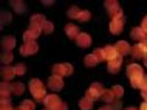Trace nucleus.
<instances>
[{
	"label": "nucleus",
	"instance_id": "37998d69",
	"mask_svg": "<svg viewBox=\"0 0 147 110\" xmlns=\"http://www.w3.org/2000/svg\"><path fill=\"white\" fill-rule=\"evenodd\" d=\"M141 96L144 98V101H147V88H146V90H142V92H141Z\"/></svg>",
	"mask_w": 147,
	"mask_h": 110
},
{
	"label": "nucleus",
	"instance_id": "a18cd8bd",
	"mask_svg": "<svg viewBox=\"0 0 147 110\" xmlns=\"http://www.w3.org/2000/svg\"><path fill=\"white\" fill-rule=\"evenodd\" d=\"M125 110H138V109H136V107H127Z\"/></svg>",
	"mask_w": 147,
	"mask_h": 110
},
{
	"label": "nucleus",
	"instance_id": "2eb2a0df",
	"mask_svg": "<svg viewBox=\"0 0 147 110\" xmlns=\"http://www.w3.org/2000/svg\"><path fill=\"white\" fill-rule=\"evenodd\" d=\"M14 76H16L14 67H9V65L2 67V79H3V82H9Z\"/></svg>",
	"mask_w": 147,
	"mask_h": 110
},
{
	"label": "nucleus",
	"instance_id": "c756f323",
	"mask_svg": "<svg viewBox=\"0 0 147 110\" xmlns=\"http://www.w3.org/2000/svg\"><path fill=\"white\" fill-rule=\"evenodd\" d=\"M79 14H81V9L78 6H71L68 9V16L71 19H79Z\"/></svg>",
	"mask_w": 147,
	"mask_h": 110
},
{
	"label": "nucleus",
	"instance_id": "a211bd4d",
	"mask_svg": "<svg viewBox=\"0 0 147 110\" xmlns=\"http://www.w3.org/2000/svg\"><path fill=\"white\" fill-rule=\"evenodd\" d=\"M65 33H67V36H68L70 39H78V36L81 34V31H79V28L76 25L68 23V25L65 26Z\"/></svg>",
	"mask_w": 147,
	"mask_h": 110
},
{
	"label": "nucleus",
	"instance_id": "f03ea898",
	"mask_svg": "<svg viewBox=\"0 0 147 110\" xmlns=\"http://www.w3.org/2000/svg\"><path fill=\"white\" fill-rule=\"evenodd\" d=\"M104 92H105V88L102 87V84H99V82H94V84H91L90 85V88L87 90V95L85 96H88L90 99H101L102 95H104Z\"/></svg>",
	"mask_w": 147,
	"mask_h": 110
},
{
	"label": "nucleus",
	"instance_id": "412c9836",
	"mask_svg": "<svg viewBox=\"0 0 147 110\" xmlns=\"http://www.w3.org/2000/svg\"><path fill=\"white\" fill-rule=\"evenodd\" d=\"M79 109L81 110H91L93 109V99H90L88 96H84L79 101Z\"/></svg>",
	"mask_w": 147,
	"mask_h": 110
},
{
	"label": "nucleus",
	"instance_id": "9b49d317",
	"mask_svg": "<svg viewBox=\"0 0 147 110\" xmlns=\"http://www.w3.org/2000/svg\"><path fill=\"white\" fill-rule=\"evenodd\" d=\"M61 103H62V101L59 99L57 95H48V96L45 98V99H43V104H45V107L50 109V110H54Z\"/></svg>",
	"mask_w": 147,
	"mask_h": 110
},
{
	"label": "nucleus",
	"instance_id": "f8f14e48",
	"mask_svg": "<svg viewBox=\"0 0 147 110\" xmlns=\"http://www.w3.org/2000/svg\"><path fill=\"white\" fill-rule=\"evenodd\" d=\"M130 36H132L133 40H136V42H144L147 40V34L144 33V30L141 28V26H136V28H133L132 30V33H130Z\"/></svg>",
	"mask_w": 147,
	"mask_h": 110
},
{
	"label": "nucleus",
	"instance_id": "e433bc0d",
	"mask_svg": "<svg viewBox=\"0 0 147 110\" xmlns=\"http://www.w3.org/2000/svg\"><path fill=\"white\" fill-rule=\"evenodd\" d=\"M140 88H141V90H146V88H147V74H146V76H142V79H141V85H140Z\"/></svg>",
	"mask_w": 147,
	"mask_h": 110
},
{
	"label": "nucleus",
	"instance_id": "a19ab883",
	"mask_svg": "<svg viewBox=\"0 0 147 110\" xmlns=\"http://www.w3.org/2000/svg\"><path fill=\"white\" fill-rule=\"evenodd\" d=\"M141 48H142V51L146 53V56H147V40H144V42H141Z\"/></svg>",
	"mask_w": 147,
	"mask_h": 110
},
{
	"label": "nucleus",
	"instance_id": "ddd939ff",
	"mask_svg": "<svg viewBox=\"0 0 147 110\" xmlns=\"http://www.w3.org/2000/svg\"><path fill=\"white\" fill-rule=\"evenodd\" d=\"M115 48H116V51H118L119 56H125V54H130V53H132V47H130L129 44H127L125 40L116 42Z\"/></svg>",
	"mask_w": 147,
	"mask_h": 110
},
{
	"label": "nucleus",
	"instance_id": "58836bf2",
	"mask_svg": "<svg viewBox=\"0 0 147 110\" xmlns=\"http://www.w3.org/2000/svg\"><path fill=\"white\" fill-rule=\"evenodd\" d=\"M141 28L144 30V33L147 34V16H146L144 19H142V23H141Z\"/></svg>",
	"mask_w": 147,
	"mask_h": 110
},
{
	"label": "nucleus",
	"instance_id": "9d476101",
	"mask_svg": "<svg viewBox=\"0 0 147 110\" xmlns=\"http://www.w3.org/2000/svg\"><path fill=\"white\" fill-rule=\"evenodd\" d=\"M102 53H104V59L107 62H110V61H113V59H116L119 54L116 51V48H115V45H107L102 48Z\"/></svg>",
	"mask_w": 147,
	"mask_h": 110
},
{
	"label": "nucleus",
	"instance_id": "c85d7f7f",
	"mask_svg": "<svg viewBox=\"0 0 147 110\" xmlns=\"http://www.w3.org/2000/svg\"><path fill=\"white\" fill-rule=\"evenodd\" d=\"M11 5H13V8L17 11V13H25L26 11V6H25L23 2H11Z\"/></svg>",
	"mask_w": 147,
	"mask_h": 110
},
{
	"label": "nucleus",
	"instance_id": "423d86ee",
	"mask_svg": "<svg viewBox=\"0 0 147 110\" xmlns=\"http://www.w3.org/2000/svg\"><path fill=\"white\" fill-rule=\"evenodd\" d=\"M40 33H42L40 28H36V26L30 25V28L23 33V40H25V42H34L36 39L40 36Z\"/></svg>",
	"mask_w": 147,
	"mask_h": 110
},
{
	"label": "nucleus",
	"instance_id": "4c0bfd02",
	"mask_svg": "<svg viewBox=\"0 0 147 110\" xmlns=\"http://www.w3.org/2000/svg\"><path fill=\"white\" fill-rule=\"evenodd\" d=\"M2 16H3V19H2V25H5V23H6L8 20L11 22V16H8V13H5V11H3Z\"/></svg>",
	"mask_w": 147,
	"mask_h": 110
},
{
	"label": "nucleus",
	"instance_id": "ea45409f",
	"mask_svg": "<svg viewBox=\"0 0 147 110\" xmlns=\"http://www.w3.org/2000/svg\"><path fill=\"white\" fill-rule=\"evenodd\" d=\"M54 110H68V107H67V104H65V103H61Z\"/></svg>",
	"mask_w": 147,
	"mask_h": 110
},
{
	"label": "nucleus",
	"instance_id": "cd10ccee",
	"mask_svg": "<svg viewBox=\"0 0 147 110\" xmlns=\"http://www.w3.org/2000/svg\"><path fill=\"white\" fill-rule=\"evenodd\" d=\"M112 92H113V95L116 99H121L122 95H124V88L121 87V85H113L112 87Z\"/></svg>",
	"mask_w": 147,
	"mask_h": 110
},
{
	"label": "nucleus",
	"instance_id": "4be33fe9",
	"mask_svg": "<svg viewBox=\"0 0 147 110\" xmlns=\"http://www.w3.org/2000/svg\"><path fill=\"white\" fill-rule=\"evenodd\" d=\"M0 90H2V98H9V95L13 93V87L9 82H2Z\"/></svg>",
	"mask_w": 147,
	"mask_h": 110
},
{
	"label": "nucleus",
	"instance_id": "0eeeda50",
	"mask_svg": "<svg viewBox=\"0 0 147 110\" xmlns=\"http://www.w3.org/2000/svg\"><path fill=\"white\" fill-rule=\"evenodd\" d=\"M37 50H39V45L36 42H25L20 47V54L22 56H31V54L37 53Z\"/></svg>",
	"mask_w": 147,
	"mask_h": 110
},
{
	"label": "nucleus",
	"instance_id": "6ab92c4d",
	"mask_svg": "<svg viewBox=\"0 0 147 110\" xmlns=\"http://www.w3.org/2000/svg\"><path fill=\"white\" fill-rule=\"evenodd\" d=\"M2 47H3V50H6V51H11V50L16 47V39L13 36H5L2 39Z\"/></svg>",
	"mask_w": 147,
	"mask_h": 110
},
{
	"label": "nucleus",
	"instance_id": "8fccbe9b",
	"mask_svg": "<svg viewBox=\"0 0 147 110\" xmlns=\"http://www.w3.org/2000/svg\"><path fill=\"white\" fill-rule=\"evenodd\" d=\"M19 110H20V109H19Z\"/></svg>",
	"mask_w": 147,
	"mask_h": 110
},
{
	"label": "nucleus",
	"instance_id": "1a4fd4ad",
	"mask_svg": "<svg viewBox=\"0 0 147 110\" xmlns=\"http://www.w3.org/2000/svg\"><path fill=\"white\" fill-rule=\"evenodd\" d=\"M48 87L53 90V92H59V90H62L63 87V81L61 76H56V74H53V76L48 79Z\"/></svg>",
	"mask_w": 147,
	"mask_h": 110
},
{
	"label": "nucleus",
	"instance_id": "aec40b11",
	"mask_svg": "<svg viewBox=\"0 0 147 110\" xmlns=\"http://www.w3.org/2000/svg\"><path fill=\"white\" fill-rule=\"evenodd\" d=\"M130 56H132L133 59H144L146 57V53L142 51V48H141V45L140 44H136L132 48V53H130Z\"/></svg>",
	"mask_w": 147,
	"mask_h": 110
},
{
	"label": "nucleus",
	"instance_id": "f704fd0d",
	"mask_svg": "<svg viewBox=\"0 0 147 110\" xmlns=\"http://www.w3.org/2000/svg\"><path fill=\"white\" fill-rule=\"evenodd\" d=\"M11 107V99L9 98H2V109Z\"/></svg>",
	"mask_w": 147,
	"mask_h": 110
},
{
	"label": "nucleus",
	"instance_id": "2f4dec72",
	"mask_svg": "<svg viewBox=\"0 0 147 110\" xmlns=\"http://www.w3.org/2000/svg\"><path fill=\"white\" fill-rule=\"evenodd\" d=\"M90 17H91V13H90V11H81V14H79V20H81V22L90 20Z\"/></svg>",
	"mask_w": 147,
	"mask_h": 110
},
{
	"label": "nucleus",
	"instance_id": "a878e982",
	"mask_svg": "<svg viewBox=\"0 0 147 110\" xmlns=\"http://www.w3.org/2000/svg\"><path fill=\"white\" fill-rule=\"evenodd\" d=\"M2 62L5 65H8V64H11V61H13V53L11 51H6V50H3V53H2Z\"/></svg>",
	"mask_w": 147,
	"mask_h": 110
},
{
	"label": "nucleus",
	"instance_id": "7ed1b4c3",
	"mask_svg": "<svg viewBox=\"0 0 147 110\" xmlns=\"http://www.w3.org/2000/svg\"><path fill=\"white\" fill-rule=\"evenodd\" d=\"M71 73H73L71 64H56L53 67V74H56V76H71Z\"/></svg>",
	"mask_w": 147,
	"mask_h": 110
},
{
	"label": "nucleus",
	"instance_id": "b1692460",
	"mask_svg": "<svg viewBox=\"0 0 147 110\" xmlns=\"http://www.w3.org/2000/svg\"><path fill=\"white\" fill-rule=\"evenodd\" d=\"M84 64H85L87 67H96V64H99V62H98V59L94 57V54L91 53V54H87V56H85Z\"/></svg>",
	"mask_w": 147,
	"mask_h": 110
},
{
	"label": "nucleus",
	"instance_id": "473e14b6",
	"mask_svg": "<svg viewBox=\"0 0 147 110\" xmlns=\"http://www.w3.org/2000/svg\"><path fill=\"white\" fill-rule=\"evenodd\" d=\"M93 54H94V57L98 59V62L105 61V59H104V53H102V48H96V50L93 51Z\"/></svg>",
	"mask_w": 147,
	"mask_h": 110
},
{
	"label": "nucleus",
	"instance_id": "c03bdc74",
	"mask_svg": "<svg viewBox=\"0 0 147 110\" xmlns=\"http://www.w3.org/2000/svg\"><path fill=\"white\" fill-rule=\"evenodd\" d=\"M140 110H147V101H144V103L141 104V107H140Z\"/></svg>",
	"mask_w": 147,
	"mask_h": 110
},
{
	"label": "nucleus",
	"instance_id": "5701e85b",
	"mask_svg": "<svg viewBox=\"0 0 147 110\" xmlns=\"http://www.w3.org/2000/svg\"><path fill=\"white\" fill-rule=\"evenodd\" d=\"M101 99L104 101L105 104H113L115 101H116V98H115L113 92H112V88H110V90H105V92H104V95H102V98H101Z\"/></svg>",
	"mask_w": 147,
	"mask_h": 110
},
{
	"label": "nucleus",
	"instance_id": "4468645a",
	"mask_svg": "<svg viewBox=\"0 0 147 110\" xmlns=\"http://www.w3.org/2000/svg\"><path fill=\"white\" fill-rule=\"evenodd\" d=\"M121 64H122V56H118L116 59H113V61H110L109 64H107V70H109V73H118L119 70H121Z\"/></svg>",
	"mask_w": 147,
	"mask_h": 110
},
{
	"label": "nucleus",
	"instance_id": "f257e3e1",
	"mask_svg": "<svg viewBox=\"0 0 147 110\" xmlns=\"http://www.w3.org/2000/svg\"><path fill=\"white\" fill-rule=\"evenodd\" d=\"M30 92H31V95L34 96L36 101H43L47 96H48L40 79H31L30 81Z\"/></svg>",
	"mask_w": 147,
	"mask_h": 110
},
{
	"label": "nucleus",
	"instance_id": "6e6552de",
	"mask_svg": "<svg viewBox=\"0 0 147 110\" xmlns=\"http://www.w3.org/2000/svg\"><path fill=\"white\" fill-rule=\"evenodd\" d=\"M127 76L130 78V79H133V78H142L144 76V73H142V67H140L138 64H130L127 67Z\"/></svg>",
	"mask_w": 147,
	"mask_h": 110
},
{
	"label": "nucleus",
	"instance_id": "09e8293b",
	"mask_svg": "<svg viewBox=\"0 0 147 110\" xmlns=\"http://www.w3.org/2000/svg\"><path fill=\"white\" fill-rule=\"evenodd\" d=\"M43 110H50V109H43Z\"/></svg>",
	"mask_w": 147,
	"mask_h": 110
},
{
	"label": "nucleus",
	"instance_id": "dca6fc26",
	"mask_svg": "<svg viewBox=\"0 0 147 110\" xmlns=\"http://www.w3.org/2000/svg\"><path fill=\"white\" fill-rule=\"evenodd\" d=\"M76 44H78V47H81V48H88L91 45V37L87 33H81L76 39Z\"/></svg>",
	"mask_w": 147,
	"mask_h": 110
},
{
	"label": "nucleus",
	"instance_id": "bb28decb",
	"mask_svg": "<svg viewBox=\"0 0 147 110\" xmlns=\"http://www.w3.org/2000/svg\"><path fill=\"white\" fill-rule=\"evenodd\" d=\"M19 109H20V110H34L36 109V104L33 103V101H30V99H25L20 104V107H19Z\"/></svg>",
	"mask_w": 147,
	"mask_h": 110
},
{
	"label": "nucleus",
	"instance_id": "f3484780",
	"mask_svg": "<svg viewBox=\"0 0 147 110\" xmlns=\"http://www.w3.org/2000/svg\"><path fill=\"white\" fill-rule=\"evenodd\" d=\"M47 23V20H45V17H43L42 14H34L33 17L30 19V25H33V26H36V28H43V25Z\"/></svg>",
	"mask_w": 147,
	"mask_h": 110
},
{
	"label": "nucleus",
	"instance_id": "20e7f679",
	"mask_svg": "<svg viewBox=\"0 0 147 110\" xmlns=\"http://www.w3.org/2000/svg\"><path fill=\"white\" fill-rule=\"evenodd\" d=\"M105 9H107V13L110 14L112 19L118 17V16H122V9L119 8V3L116 2V0H107L105 2Z\"/></svg>",
	"mask_w": 147,
	"mask_h": 110
},
{
	"label": "nucleus",
	"instance_id": "7c9ffc66",
	"mask_svg": "<svg viewBox=\"0 0 147 110\" xmlns=\"http://www.w3.org/2000/svg\"><path fill=\"white\" fill-rule=\"evenodd\" d=\"M14 70H16V74H17V76H22V74L26 73V65L25 64H17L14 67Z\"/></svg>",
	"mask_w": 147,
	"mask_h": 110
},
{
	"label": "nucleus",
	"instance_id": "de8ad7c7",
	"mask_svg": "<svg viewBox=\"0 0 147 110\" xmlns=\"http://www.w3.org/2000/svg\"><path fill=\"white\" fill-rule=\"evenodd\" d=\"M144 64H146V67H147V56L144 57Z\"/></svg>",
	"mask_w": 147,
	"mask_h": 110
},
{
	"label": "nucleus",
	"instance_id": "c9c22d12",
	"mask_svg": "<svg viewBox=\"0 0 147 110\" xmlns=\"http://www.w3.org/2000/svg\"><path fill=\"white\" fill-rule=\"evenodd\" d=\"M109 105H112V109H113V110H121V107H122V104H121V99H116L113 104H109Z\"/></svg>",
	"mask_w": 147,
	"mask_h": 110
},
{
	"label": "nucleus",
	"instance_id": "39448f33",
	"mask_svg": "<svg viewBox=\"0 0 147 110\" xmlns=\"http://www.w3.org/2000/svg\"><path fill=\"white\" fill-rule=\"evenodd\" d=\"M124 16H118V17L112 19V22H110V33L112 34H119L122 33V28H124Z\"/></svg>",
	"mask_w": 147,
	"mask_h": 110
},
{
	"label": "nucleus",
	"instance_id": "72a5a7b5",
	"mask_svg": "<svg viewBox=\"0 0 147 110\" xmlns=\"http://www.w3.org/2000/svg\"><path fill=\"white\" fill-rule=\"evenodd\" d=\"M43 33H47V34H51V33H53V30H54V25H53V23H51V22H47L45 23V25H43Z\"/></svg>",
	"mask_w": 147,
	"mask_h": 110
},
{
	"label": "nucleus",
	"instance_id": "79ce46f5",
	"mask_svg": "<svg viewBox=\"0 0 147 110\" xmlns=\"http://www.w3.org/2000/svg\"><path fill=\"white\" fill-rule=\"evenodd\" d=\"M99 110H113V109H112V105H109V104H107V105H102V107L99 109Z\"/></svg>",
	"mask_w": 147,
	"mask_h": 110
},
{
	"label": "nucleus",
	"instance_id": "49530a36",
	"mask_svg": "<svg viewBox=\"0 0 147 110\" xmlns=\"http://www.w3.org/2000/svg\"><path fill=\"white\" fill-rule=\"evenodd\" d=\"M2 110H14L13 107H6V109H2Z\"/></svg>",
	"mask_w": 147,
	"mask_h": 110
},
{
	"label": "nucleus",
	"instance_id": "393cba45",
	"mask_svg": "<svg viewBox=\"0 0 147 110\" xmlns=\"http://www.w3.org/2000/svg\"><path fill=\"white\" fill-rule=\"evenodd\" d=\"M11 87H13V93L14 95H22L23 90H25V85L22 84V82H14V84H11Z\"/></svg>",
	"mask_w": 147,
	"mask_h": 110
}]
</instances>
